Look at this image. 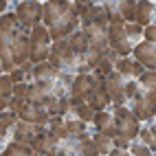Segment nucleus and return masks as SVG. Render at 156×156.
<instances>
[{
    "instance_id": "nucleus-4",
    "label": "nucleus",
    "mask_w": 156,
    "mask_h": 156,
    "mask_svg": "<svg viewBox=\"0 0 156 156\" xmlns=\"http://www.w3.org/2000/svg\"><path fill=\"white\" fill-rule=\"evenodd\" d=\"M112 117L117 121V136L126 139V141H134L141 132V121L132 114L130 108L126 106H112Z\"/></svg>"
},
{
    "instance_id": "nucleus-1",
    "label": "nucleus",
    "mask_w": 156,
    "mask_h": 156,
    "mask_svg": "<svg viewBox=\"0 0 156 156\" xmlns=\"http://www.w3.org/2000/svg\"><path fill=\"white\" fill-rule=\"evenodd\" d=\"M81 24L75 2H62V0H48L44 2V27L48 29L51 40L62 42L68 40Z\"/></svg>"
},
{
    "instance_id": "nucleus-21",
    "label": "nucleus",
    "mask_w": 156,
    "mask_h": 156,
    "mask_svg": "<svg viewBox=\"0 0 156 156\" xmlns=\"http://www.w3.org/2000/svg\"><path fill=\"white\" fill-rule=\"evenodd\" d=\"M13 88L16 84L11 81V77L2 75V79H0V108H2V112L9 110V101L13 99Z\"/></svg>"
},
{
    "instance_id": "nucleus-7",
    "label": "nucleus",
    "mask_w": 156,
    "mask_h": 156,
    "mask_svg": "<svg viewBox=\"0 0 156 156\" xmlns=\"http://www.w3.org/2000/svg\"><path fill=\"white\" fill-rule=\"evenodd\" d=\"M108 42H110V48L117 51L121 57H130V53L134 51V46L130 44L128 31H126V22H110Z\"/></svg>"
},
{
    "instance_id": "nucleus-35",
    "label": "nucleus",
    "mask_w": 156,
    "mask_h": 156,
    "mask_svg": "<svg viewBox=\"0 0 156 156\" xmlns=\"http://www.w3.org/2000/svg\"><path fill=\"white\" fill-rule=\"evenodd\" d=\"M29 95H31V84H16V88H13V97H18V99H24V101H29Z\"/></svg>"
},
{
    "instance_id": "nucleus-11",
    "label": "nucleus",
    "mask_w": 156,
    "mask_h": 156,
    "mask_svg": "<svg viewBox=\"0 0 156 156\" xmlns=\"http://www.w3.org/2000/svg\"><path fill=\"white\" fill-rule=\"evenodd\" d=\"M126 84H128V79L123 75H119L117 70H114L110 77H106V90H108L110 101L114 103V106H126V103H128Z\"/></svg>"
},
{
    "instance_id": "nucleus-33",
    "label": "nucleus",
    "mask_w": 156,
    "mask_h": 156,
    "mask_svg": "<svg viewBox=\"0 0 156 156\" xmlns=\"http://www.w3.org/2000/svg\"><path fill=\"white\" fill-rule=\"evenodd\" d=\"M18 121H20V117H18V114H13L11 110L2 112V117H0V130H2V136H7L9 128H16Z\"/></svg>"
},
{
    "instance_id": "nucleus-16",
    "label": "nucleus",
    "mask_w": 156,
    "mask_h": 156,
    "mask_svg": "<svg viewBox=\"0 0 156 156\" xmlns=\"http://www.w3.org/2000/svg\"><path fill=\"white\" fill-rule=\"evenodd\" d=\"M57 145H59V139H55L53 134L46 130L44 134H40V136L31 143V147L42 156H57Z\"/></svg>"
},
{
    "instance_id": "nucleus-41",
    "label": "nucleus",
    "mask_w": 156,
    "mask_h": 156,
    "mask_svg": "<svg viewBox=\"0 0 156 156\" xmlns=\"http://www.w3.org/2000/svg\"><path fill=\"white\" fill-rule=\"evenodd\" d=\"M108 156H132V154H130V150H117V147H114Z\"/></svg>"
},
{
    "instance_id": "nucleus-42",
    "label": "nucleus",
    "mask_w": 156,
    "mask_h": 156,
    "mask_svg": "<svg viewBox=\"0 0 156 156\" xmlns=\"http://www.w3.org/2000/svg\"><path fill=\"white\" fill-rule=\"evenodd\" d=\"M154 156H156V152H154Z\"/></svg>"
},
{
    "instance_id": "nucleus-18",
    "label": "nucleus",
    "mask_w": 156,
    "mask_h": 156,
    "mask_svg": "<svg viewBox=\"0 0 156 156\" xmlns=\"http://www.w3.org/2000/svg\"><path fill=\"white\" fill-rule=\"evenodd\" d=\"M88 106L95 110V112H99V110H106L108 106H110V95H108V90H106V81H99V84L95 86V90L90 92V97H88Z\"/></svg>"
},
{
    "instance_id": "nucleus-6",
    "label": "nucleus",
    "mask_w": 156,
    "mask_h": 156,
    "mask_svg": "<svg viewBox=\"0 0 156 156\" xmlns=\"http://www.w3.org/2000/svg\"><path fill=\"white\" fill-rule=\"evenodd\" d=\"M29 37H31V62L33 64L48 62V57H51V33H48V29L40 24L37 29H33L29 33Z\"/></svg>"
},
{
    "instance_id": "nucleus-27",
    "label": "nucleus",
    "mask_w": 156,
    "mask_h": 156,
    "mask_svg": "<svg viewBox=\"0 0 156 156\" xmlns=\"http://www.w3.org/2000/svg\"><path fill=\"white\" fill-rule=\"evenodd\" d=\"M48 123H51L48 132L53 134L55 139H59V141L68 139V128H66V119H64V117H51Z\"/></svg>"
},
{
    "instance_id": "nucleus-30",
    "label": "nucleus",
    "mask_w": 156,
    "mask_h": 156,
    "mask_svg": "<svg viewBox=\"0 0 156 156\" xmlns=\"http://www.w3.org/2000/svg\"><path fill=\"white\" fill-rule=\"evenodd\" d=\"M141 92H156V70H145L136 79Z\"/></svg>"
},
{
    "instance_id": "nucleus-37",
    "label": "nucleus",
    "mask_w": 156,
    "mask_h": 156,
    "mask_svg": "<svg viewBox=\"0 0 156 156\" xmlns=\"http://www.w3.org/2000/svg\"><path fill=\"white\" fill-rule=\"evenodd\" d=\"M143 37H145V42L156 44V24H154V22H152L150 27H145V29H143Z\"/></svg>"
},
{
    "instance_id": "nucleus-25",
    "label": "nucleus",
    "mask_w": 156,
    "mask_h": 156,
    "mask_svg": "<svg viewBox=\"0 0 156 156\" xmlns=\"http://www.w3.org/2000/svg\"><path fill=\"white\" fill-rule=\"evenodd\" d=\"M2 156H37V152L31 147V145L27 143H20V141H13V143H9Z\"/></svg>"
},
{
    "instance_id": "nucleus-3",
    "label": "nucleus",
    "mask_w": 156,
    "mask_h": 156,
    "mask_svg": "<svg viewBox=\"0 0 156 156\" xmlns=\"http://www.w3.org/2000/svg\"><path fill=\"white\" fill-rule=\"evenodd\" d=\"M48 62H51V64H53L59 73H73V70L79 68L81 57L68 46V40H62V42H53Z\"/></svg>"
},
{
    "instance_id": "nucleus-24",
    "label": "nucleus",
    "mask_w": 156,
    "mask_h": 156,
    "mask_svg": "<svg viewBox=\"0 0 156 156\" xmlns=\"http://www.w3.org/2000/svg\"><path fill=\"white\" fill-rule=\"evenodd\" d=\"M20 31H24V29L20 27L16 13H5L2 20H0V35H16Z\"/></svg>"
},
{
    "instance_id": "nucleus-13",
    "label": "nucleus",
    "mask_w": 156,
    "mask_h": 156,
    "mask_svg": "<svg viewBox=\"0 0 156 156\" xmlns=\"http://www.w3.org/2000/svg\"><path fill=\"white\" fill-rule=\"evenodd\" d=\"M132 55L136 62H141V64L145 66V70H156V44L152 42H143L134 46Z\"/></svg>"
},
{
    "instance_id": "nucleus-40",
    "label": "nucleus",
    "mask_w": 156,
    "mask_h": 156,
    "mask_svg": "<svg viewBox=\"0 0 156 156\" xmlns=\"http://www.w3.org/2000/svg\"><path fill=\"white\" fill-rule=\"evenodd\" d=\"M150 132H152V145H150V150L156 152V123H152V126H150Z\"/></svg>"
},
{
    "instance_id": "nucleus-31",
    "label": "nucleus",
    "mask_w": 156,
    "mask_h": 156,
    "mask_svg": "<svg viewBox=\"0 0 156 156\" xmlns=\"http://www.w3.org/2000/svg\"><path fill=\"white\" fill-rule=\"evenodd\" d=\"M95 143H97V147H99V154L101 156H108L112 150H114V145H112V136H106V134H101V132H95Z\"/></svg>"
},
{
    "instance_id": "nucleus-28",
    "label": "nucleus",
    "mask_w": 156,
    "mask_h": 156,
    "mask_svg": "<svg viewBox=\"0 0 156 156\" xmlns=\"http://www.w3.org/2000/svg\"><path fill=\"white\" fill-rule=\"evenodd\" d=\"M66 128H68V139H84L88 136V132H86V123L84 121H79V119H68L66 117Z\"/></svg>"
},
{
    "instance_id": "nucleus-38",
    "label": "nucleus",
    "mask_w": 156,
    "mask_h": 156,
    "mask_svg": "<svg viewBox=\"0 0 156 156\" xmlns=\"http://www.w3.org/2000/svg\"><path fill=\"white\" fill-rule=\"evenodd\" d=\"M139 141L143 143V145H147V147H150V145H152V132H150V128H141V132H139Z\"/></svg>"
},
{
    "instance_id": "nucleus-43",
    "label": "nucleus",
    "mask_w": 156,
    "mask_h": 156,
    "mask_svg": "<svg viewBox=\"0 0 156 156\" xmlns=\"http://www.w3.org/2000/svg\"><path fill=\"white\" fill-rule=\"evenodd\" d=\"M154 24H156V22H154Z\"/></svg>"
},
{
    "instance_id": "nucleus-20",
    "label": "nucleus",
    "mask_w": 156,
    "mask_h": 156,
    "mask_svg": "<svg viewBox=\"0 0 156 156\" xmlns=\"http://www.w3.org/2000/svg\"><path fill=\"white\" fill-rule=\"evenodd\" d=\"M59 79V70L51 64V62H42V64L33 66V81H46V84H55Z\"/></svg>"
},
{
    "instance_id": "nucleus-15",
    "label": "nucleus",
    "mask_w": 156,
    "mask_h": 156,
    "mask_svg": "<svg viewBox=\"0 0 156 156\" xmlns=\"http://www.w3.org/2000/svg\"><path fill=\"white\" fill-rule=\"evenodd\" d=\"M20 117V121H29V123H37V126H46V123L51 121V117H48V112H46V108H42V106H35V103H27V106L22 108V112L18 114Z\"/></svg>"
},
{
    "instance_id": "nucleus-9",
    "label": "nucleus",
    "mask_w": 156,
    "mask_h": 156,
    "mask_svg": "<svg viewBox=\"0 0 156 156\" xmlns=\"http://www.w3.org/2000/svg\"><path fill=\"white\" fill-rule=\"evenodd\" d=\"M99 81H106V79H97L92 73L90 75H77L70 86V103H86Z\"/></svg>"
},
{
    "instance_id": "nucleus-36",
    "label": "nucleus",
    "mask_w": 156,
    "mask_h": 156,
    "mask_svg": "<svg viewBox=\"0 0 156 156\" xmlns=\"http://www.w3.org/2000/svg\"><path fill=\"white\" fill-rule=\"evenodd\" d=\"M27 103H29V101H24V99H18V97H13L11 101H9V110H11L13 114H20V112H22V108L27 106Z\"/></svg>"
},
{
    "instance_id": "nucleus-17",
    "label": "nucleus",
    "mask_w": 156,
    "mask_h": 156,
    "mask_svg": "<svg viewBox=\"0 0 156 156\" xmlns=\"http://www.w3.org/2000/svg\"><path fill=\"white\" fill-rule=\"evenodd\" d=\"M92 126L97 128V132L106 134V136H112V139L117 136V121H114L112 112H108V110H99V112H95Z\"/></svg>"
},
{
    "instance_id": "nucleus-19",
    "label": "nucleus",
    "mask_w": 156,
    "mask_h": 156,
    "mask_svg": "<svg viewBox=\"0 0 156 156\" xmlns=\"http://www.w3.org/2000/svg\"><path fill=\"white\" fill-rule=\"evenodd\" d=\"M154 11L156 7L154 2H145V0H141V2H134V13H132V22L141 24L143 29L152 24V18H154Z\"/></svg>"
},
{
    "instance_id": "nucleus-39",
    "label": "nucleus",
    "mask_w": 156,
    "mask_h": 156,
    "mask_svg": "<svg viewBox=\"0 0 156 156\" xmlns=\"http://www.w3.org/2000/svg\"><path fill=\"white\" fill-rule=\"evenodd\" d=\"M112 145H114L117 150H130L132 141H126V139H121V136H114V139H112Z\"/></svg>"
},
{
    "instance_id": "nucleus-14",
    "label": "nucleus",
    "mask_w": 156,
    "mask_h": 156,
    "mask_svg": "<svg viewBox=\"0 0 156 156\" xmlns=\"http://www.w3.org/2000/svg\"><path fill=\"white\" fill-rule=\"evenodd\" d=\"M114 70H117L119 75H123L126 79H134V81H136L145 73V66L141 64V62H136L134 57H121L117 62V66H114Z\"/></svg>"
},
{
    "instance_id": "nucleus-10",
    "label": "nucleus",
    "mask_w": 156,
    "mask_h": 156,
    "mask_svg": "<svg viewBox=\"0 0 156 156\" xmlns=\"http://www.w3.org/2000/svg\"><path fill=\"white\" fill-rule=\"evenodd\" d=\"M79 20H81V31H108L110 29V16L103 5H95Z\"/></svg>"
},
{
    "instance_id": "nucleus-34",
    "label": "nucleus",
    "mask_w": 156,
    "mask_h": 156,
    "mask_svg": "<svg viewBox=\"0 0 156 156\" xmlns=\"http://www.w3.org/2000/svg\"><path fill=\"white\" fill-rule=\"evenodd\" d=\"M130 154H132V156H154V152L147 147V145H143L141 141H132Z\"/></svg>"
},
{
    "instance_id": "nucleus-8",
    "label": "nucleus",
    "mask_w": 156,
    "mask_h": 156,
    "mask_svg": "<svg viewBox=\"0 0 156 156\" xmlns=\"http://www.w3.org/2000/svg\"><path fill=\"white\" fill-rule=\"evenodd\" d=\"M132 114L136 117L139 121H150L156 119V92H141L134 97L132 101Z\"/></svg>"
},
{
    "instance_id": "nucleus-26",
    "label": "nucleus",
    "mask_w": 156,
    "mask_h": 156,
    "mask_svg": "<svg viewBox=\"0 0 156 156\" xmlns=\"http://www.w3.org/2000/svg\"><path fill=\"white\" fill-rule=\"evenodd\" d=\"M77 156H101L95 139H92V136L79 139V141H77Z\"/></svg>"
},
{
    "instance_id": "nucleus-32",
    "label": "nucleus",
    "mask_w": 156,
    "mask_h": 156,
    "mask_svg": "<svg viewBox=\"0 0 156 156\" xmlns=\"http://www.w3.org/2000/svg\"><path fill=\"white\" fill-rule=\"evenodd\" d=\"M126 31H128V37H130V44L136 46L143 42V27L136 22H126Z\"/></svg>"
},
{
    "instance_id": "nucleus-29",
    "label": "nucleus",
    "mask_w": 156,
    "mask_h": 156,
    "mask_svg": "<svg viewBox=\"0 0 156 156\" xmlns=\"http://www.w3.org/2000/svg\"><path fill=\"white\" fill-rule=\"evenodd\" d=\"M68 110H70V97H62V99H57L55 103H51L46 108L48 117H66Z\"/></svg>"
},
{
    "instance_id": "nucleus-5",
    "label": "nucleus",
    "mask_w": 156,
    "mask_h": 156,
    "mask_svg": "<svg viewBox=\"0 0 156 156\" xmlns=\"http://www.w3.org/2000/svg\"><path fill=\"white\" fill-rule=\"evenodd\" d=\"M16 18L20 27H22L27 33H31L33 29L40 27V22H44V5L42 2H18L16 5Z\"/></svg>"
},
{
    "instance_id": "nucleus-23",
    "label": "nucleus",
    "mask_w": 156,
    "mask_h": 156,
    "mask_svg": "<svg viewBox=\"0 0 156 156\" xmlns=\"http://www.w3.org/2000/svg\"><path fill=\"white\" fill-rule=\"evenodd\" d=\"M68 46L81 57V55H84L86 51L90 48V40H88V35L84 33V31H75V33L68 37Z\"/></svg>"
},
{
    "instance_id": "nucleus-2",
    "label": "nucleus",
    "mask_w": 156,
    "mask_h": 156,
    "mask_svg": "<svg viewBox=\"0 0 156 156\" xmlns=\"http://www.w3.org/2000/svg\"><path fill=\"white\" fill-rule=\"evenodd\" d=\"M0 62L5 75L31 62V37L27 31L16 35H0Z\"/></svg>"
},
{
    "instance_id": "nucleus-12",
    "label": "nucleus",
    "mask_w": 156,
    "mask_h": 156,
    "mask_svg": "<svg viewBox=\"0 0 156 156\" xmlns=\"http://www.w3.org/2000/svg\"><path fill=\"white\" fill-rule=\"evenodd\" d=\"M46 128L44 126H37V123H29V121H18L16 128H13V139L20 143H27L31 145L40 134H44Z\"/></svg>"
},
{
    "instance_id": "nucleus-22",
    "label": "nucleus",
    "mask_w": 156,
    "mask_h": 156,
    "mask_svg": "<svg viewBox=\"0 0 156 156\" xmlns=\"http://www.w3.org/2000/svg\"><path fill=\"white\" fill-rule=\"evenodd\" d=\"M66 117L68 119H79V121L88 123V121L95 119V110H92L88 103H70V110H68Z\"/></svg>"
}]
</instances>
